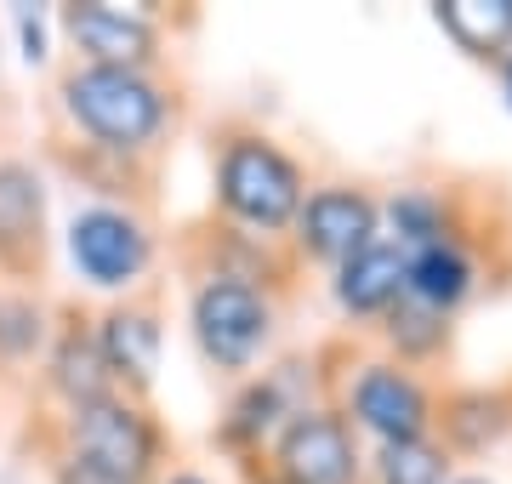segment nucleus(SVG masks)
I'll list each match as a JSON object with an SVG mask.
<instances>
[{
    "label": "nucleus",
    "instance_id": "nucleus-1",
    "mask_svg": "<svg viewBox=\"0 0 512 484\" xmlns=\"http://www.w3.org/2000/svg\"><path fill=\"white\" fill-rule=\"evenodd\" d=\"M63 109L86 137H97L103 149H148L154 131L165 126V97L143 69H74L63 80Z\"/></svg>",
    "mask_w": 512,
    "mask_h": 484
},
{
    "label": "nucleus",
    "instance_id": "nucleus-2",
    "mask_svg": "<svg viewBox=\"0 0 512 484\" xmlns=\"http://www.w3.org/2000/svg\"><path fill=\"white\" fill-rule=\"evenodd\" d=\"M217 194L228 205V217H239L245 228H291L302 211V171L291 154H279L262 137H234L217 160Z\"/></svg>",
    "mask_w": 512,
    "mask_h": 484
},
{
    "label": "nucleus",
    "instance_id": "nucleus-3",
    "mask_svg": "<svg viewBox=\"0 0 512 484\" xmlns=\"http://www.w3.org/2000/svg\"><path fill=\"white\" fill-rule=\"evenodd\" d=\"M160 456V433L143 410L109 393V399H92L69 416V462L92 467L114 484H143L148 467Z\"/></svg>",
    "mask_w": 512,
    "mask_h": 484
},
{
    "label": "nucleus",
    "instance_id": "nucleus-4",
    "mask_svg": "<svg viewBox=\"0 0 512 484\" xmlns=\"http://www.w3.org/2000/svg\"><path fill=\"white\" fill-rule=\"evenodd\" d=\"M194 342H200V354L217 365V371H245L256 354H262V342L274 331V308L268 297L256 291L251 280H239V274H211V280L194 291Z\"/></svg>",
    "mask_w": 512,
    "mask_h": 484
},
{
    "label": "nucleus",
    "instance_id": "nucleus-5",
    "mask_svg": "<svg viewBox=\"0 0 512 484\" xmlns=\"http://www.w3.org/2000/svg\"><path fill=\"white\" fill-rule=\"evenodd\" d=\"M69 257L74 268L97 285V291H126L148 274V228L131 217V211H114V205H86L69 223Z\"/></svg>",
    "mask_w": 512,
    "mask_h": 484
},
{
    "label": "nucleus",
    "instance_id": "nucleus-6",
    "mask_svg": "<svg viewBox=\"0 0 512 484\" xmlns=\"http://www.w3.org/2000/svg\"><path fill=\"white\" fill-rule=\"evenodd\" d=\"M359 450L336 410H291L279 428V484H353Z\"/></svg>",
    "mask_w": 512,
    "mask_h": 484
},
{
    "label": "nucleus",
    "instance_id": "nucleus-7",
    "mask_svg": "<svg viewBox=\"0 0 512 484\" xmlns=\"http://www.w3.org/2000/svg\"><path fill=\"white\" fill-rule=\"evenodd\" d=\"M376 223H382V211H376L370 194H359V188H313L302 211H296V245L308 257L342 268L376 240Z\"/></svg>",
    "mask_w": 512,
    "mask_h": 484
},
{
    "label": "nucleus",
    "instance_id": "nucleus-8",
    "mask_svg": "<svg viewBox=\"0 0 512 484\" xmlns=\"http://www.w3.org/2000/svg\"><path fill=\"white\" fill-rule=\"evenodd\" d=\"M348 410H353V422L370 428L382 445L427 439V422H433L421 382L410 371H399V365H365L348 388Z\"/></svg>",
    "mask_w": 512,
    "mask_h": 484
},
{
    "label": "nucleus",
    "instance_id": "nucleus-9",
    "mask_svg": "<svg viewBox=\"0 0 512 484\" xmlns=\"http://www.w3.org/2000/svg\"><path fill=\"white\" fill-rule=\"evenodd\" d=\"M63 29L74 35V46L86 52L92 69H148L154 63V46H160V35H154V23L143 12L103 6V0L69 6L63 12Z\"/></svg>",
    "mask_w": 512,
    "mask_h": 484
},
{
    "label": "nucleus",
    "instance_id": "nucleus-10",
    "mask_svg": "<svg viewBox=\"0 0 512 484\" xmlns=\"http://www.w3.org/2000/svg\"><path fill=\"white\" fill-rule=\"evenodd\" d=\"M46 194L23 160H0V268H35Z\"/></svg>",
    "mask_w": 512,
    "mask_h": 484
},
{
    "label": "nucleus",
    "instance_id": "nucleus-11",
    "mask_svg": "<svg viewBox=\"0 0 512 484\" xmlns=\"http://www.w3.org/2000/svg\"><path fill=\"white\" fill-rule=\"evenodd\" d=\"M404 251L399 240H370L359 257L336 268V302L348 314H387L404 297Z\"/></svg>",
    "mask_w": 512,
    "mask_h": 484
},
{
    "label": "nucleus",
    "instance_id": "nucleus-12",
    "mask_svg": "<svg viewBox=\"0 0 512 484\" xmlns=\"http://www.w3.org/2000/svg\"><path fill=\"white\" fill-rule=\"evenodd\" d=\"M467 291H473V257H467L450 234L433 240V245H416V251L404 257V297L421 302V308L450 314L456 302H467Z\"/></svg>",
    "mask_w": 512,
    "mask_h": 484
},
{
    "label": "nucleus",
    "instance_id": "nucleus-13",
    "mask_svg": "<svg viewBox=\"0 0 512 484\" xmlns=\"http://www.w3.org/2000/svg\"><path fill=\"white\" fill-rule=\"evenodd\" d=\"M97 348H103L109 376H126L131 388H143L154 376V359H160V319L148 308H114L97 331Z\"/></svg>",
    "mask_w": 512,
    "mask_h": 484
},
{
    "label": "nucleus",
    "instance_id": "nucleus-14",
    "mask_svg": "<svg viewBox=\"0 0 512 484\" xmlns=\"http://www.w3.org/2000/svg\"><path fill=\"white\" fill-rule=\"evenodd\" d=\"M52 388L69 399L74 410L92 405V399H109V365H103V348H97L92 331H63V342H57L52 354Z\"/></svg>",
    "mask_w": 512,
    "mask_h": 484
},
{
    "label": "nucleus",
    "instance_id": "nucleus-15",
    "mask_svg": "<svg viewBox=\"0 0 512 484\" xmlns=\"http://www.w3.org/2000/svg\"><path fill=\"white\" fill-rule=\"evenodd\" d=\"M439 23L473 57H490L501 46H512V0H444Z\"/></svg>",
    "mask_w": 512,
    "mask_h": 484
},
{
    "label": "nucleus",
    "instance_id": "nucleus-16",
    "mask_svg": "<svg viewBox=\"0 0 512 484\" xmlns=\"http://www.w3.org/2000/svg\"><path fill=\"white\" fill-rule=\"evenodd\" d=\"M376 479L382 484H450V462H444V450L433 439H399V445H382Z\"/></svg>",
    "mask_w": 512,
    "mask_h": 484
},
{
    "label": "nucleus",
    "instance_id": "nucleus-17",
    "mask_svg": "<svg viewBox=\"0 0 512 484\" xmlns=\"http://www.w3.org/2000/svg\"><path fill=\"white\" fill-rule=\"evenodd\" d=\"M387 342H393L404 359L439 354V348H444V314H433V308L399 297L393 308H387Z\"/></svg>",
    "mask_w": 512,
    "mask_h": 484
},
{
    "label": "nucleus",
    "instance_id": "nucleus-18",
    "mask_svg": "<svg viewBox=\"0 0 512 484\" xmlns=\"http://www.w3.org/2000/svg\"><path fill=\"white\" fill-rule=\"evenodd\" d=\"M444 428H450V439H456L461 450H484L490 439L507 433V410H501V399H490V393H467V399L450 405Z\"/></svg>",
    "mask_w": 512,
    "mask_h": 484
},
{
    "label": "nucleus",
    "instance_id": "nucleus-19",
    "mask_svg": "<svg viewBox=\"0 0 512 484\" xmlns=\"http://www.w3.org/2000/svg\"><path fill=\"white\" fill-rule=\"evenodd\" d=\"M387 217H393V228H399V245H404V251L444 240V205L433 200V194H421V188H404L399 200L387 205Z\"/></svg>",
    "mask_w": 512,
    "mask_h": 484
},
{
    "label": "nucleus",
    "instance_id": "nucleus-20",
    "mask_svg": "<svg viewBox=\"0 0 512 484\" xmlns=\"http://www.w3.org/2000/svg\"><path fill=\"white\" fill-rule=\"evenodd\" d=\"M285 416V399H279V382H256L234 410H228V439H256L268 433Z\"/></svg>",
    "mask_w": 512,
    "mask_h": 484
},
{
    "label": "nucleus",
    "instance_id": "nucleus-21",
    "mask_svg": "<svg viewBox=\"0 0 512 484\" xmlns=\"http://www.w3.org/2000/svg\"><path fill=\"white\" fill-rule=\"evenodd\" d=\"M40 342V308L29 297H0V354H35Z\"/></svg>",
    "mask_w": 512,
    "mask_h": 484
},
{
    "label": "nucleus",
    "instance_id": "nucleus-22",
    "mask_svg": "<svg viewBox=\"0 0 512 484\" xmlns=\"http://www.w3.org/2000/svg\"><path fill=\"white\" fill-rule=\"evenodd\" d=\"M18 29H23V46H29V63H40L46 57V35H40V18H29V12H18Z\"/></svg>",
    "mask_w": 512,
    "mask_h": 484
},
{
    "label": "nucleus",
    "instance_id": "nucleus-23",
    "mask_svg": "<svg viewBox=\"0 0 512 484\" xmlns=\"http://www.w3.org/2000/svg\"><path fill=\"white\" fill-rule=\"evenodd\" d=\"M57 484H114V479H103V473H92V467H80V462H57Z\"/></svg>",
    "mask_w": 512,
    "mask_h": 484
},
{
    "label": "nucleus",
    "instance_id": "nucleus-24",
    "mask_svg": "<svg viewBox=\"0 0 512 484\" xmlns=\"http://www.w3.org/2000/svg\"><path fill=\"white\" fill-rule=\"evenodd\" d=\"M165 484H211V479H200V473H171Z\"/></svg>",
    "mask_w": 512,
    "mask_h": 484
},
{
    "label": "nucleus",
    "instance_id": "nucleus-25",
    "mask_svg": "<svg viewBox=\"0 0 512 484\" xmlns=\"http://www.w3.org/2000/svg\"><path fill=\"white\" fill-rule=\"evenodd\" d=\"M450 484H490V479H450Z\"/></svg>",
    "mask_w": 512,
    "mask_h": 484
},
{
    "label": "nucleus",
    "instance_id": "nucleus-26",
    "mask_svg": "<svg viewBox=\"0 0 512 484\" xmlns=\"http://www.w3.org/2000/svg\"><path fill=\"white\" fill-rule=\"evenodd\" d=\"M507 97H512V63H507Z\"/></svg>",
    "mask_w": 512,
    "mask_h": 484
}]
</instances>
